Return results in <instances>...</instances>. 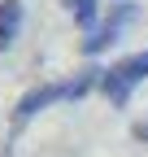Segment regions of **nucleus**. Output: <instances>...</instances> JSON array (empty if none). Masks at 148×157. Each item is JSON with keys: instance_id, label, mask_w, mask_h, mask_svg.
<instances>
[{"instance_id": "obj_1", "label": "nucleus", "mask_w": 148, "mask_h": 157, "mask_svg": "<svg viewBox=\"0 0 148 157\" xmlns=\"http://www.w3.org/2000/svg\"><path fill=\"white\" fill-rule=\"evenodd\" d=\"M144 78H148V52H131V57H122L118 66H109V70L100 74V92L109 96L113 109H122Z\"/></svg>"}, {"instance_id": "obj_2", "label": "nucleus", "mask_w": 148, "mask_h": 157, "mask_svg": "<svg viewBox=\"0 0 148 157\" xmlns=\"http://www.w3.org/2000/svg\"><path fill=\"white\" fill-rule=\"evenodd\" d=\"M135 17H139V9L131 5V0H122V5H113V9H109V17H100V22H96V31H91V35L83 39V52H87V57L105 52V48L113 44V39H118V35H122L126 26L135 22Z\"/></svg>"}, {"instance_id": "obj_3", "label": "nucleus", "mask_w": 148, "mask_h": 157, "mask_svg": "<svg viewBox=\"0 0 148 157\" xmlns=\"http://www.w3.org/2000/svg\"><path fill=\"white\" fill-rule=\"evenodd\" d=\"M57 101H65V83H39V87H31L22 101L13 105V131L22 127V122H31L39 109H48V105H57Z\"/></svg>"}, {"instance_id": "obj_4", "label": "nucleus", "mask_w": 148, "mask_h": 157, "mask_svg": "<svg viewBox=\"0 0 148 157\" xmlns=\"http://www.w3.org/2000/svg\"><path fill=\"white\" fill-rule=\"evenodd\" d=\"M17 31H22V0H0V52H5Z\"/></svg>"}, {"instance_id": "obj_5", "label": "nucleus", "mask_w": 148, "mask_h": 157, "mask_svg": "<svg viewBox=\"0 0 148 157\" xmlns=\"http://www.w3.org/2000/svg\"><path fill=\"white\" fill-rule=\"evenodd\" d=\"M65 5H70V17H74L87 35L96 31V22H100V5H96V0H65Z\"/></svg>"}, {"instance_id": "obj_6", "label": "nucleus", "mask_w": 148, "mask_h": 157, "mask_svg": "<svg viewBox=\"0 0 148 157\" xmlns=\"http://www.w3.org/2000/svg\"><path fill=\"white\" fill-rule=\"evenodd\" d=\"M100 74H105V70H83V74H74L70 83H65V101H83L91 87H100Z\"/></svg>"}, {"instance_id": "obj_7", "label": "nucleus", "mask_w": 148, "mask_h": 157, "mask_svg": "<svg viewBox=\"0 0 148 157\" xmlns=\"http://www.w3.org/2000/svg\"><path fill=\"white\" fill-rule=\"evenodd\" d=\"M135 140H148V122H135Z\"/></svg>"}]
</instances>
